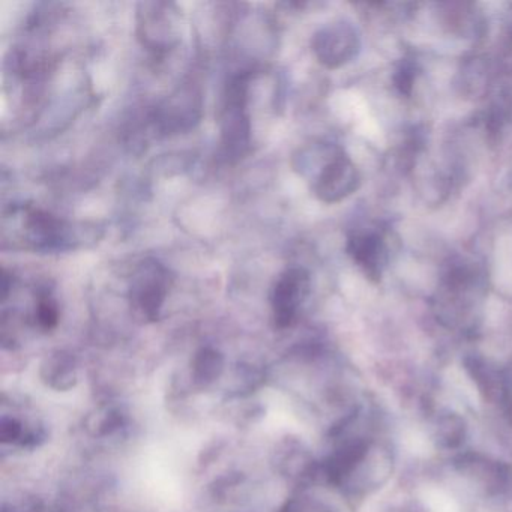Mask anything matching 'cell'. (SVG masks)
I'll return each mask as SVG.
<instances>
[{
	"label": "cell",
	"instance_id": "1",
	"mask_svg": "<svg viewBox=\"0 0 512 512\" xmlns=\"http://www.w3.org/2000/svg\"><path fill=\"white\" fill-rule=\"evenodd\" d=\"M296 169L302 175L313 172V191L323 203H338L352 196L359 185L361 175L349 155L335 145H319L304 149L299 157Z\"/></svg>",
	"mask_w": 512,
	"mask_h": 512
},
{
	"label": "cell",
	"instance_id": "2",
	"mask_svg": "<svg viewBox=\"0 0 512 512\" xmlns=\"http://www.w3.org/2000/svg\"><path fill=\"white\" fill-rule=\"evenodd\" d=\"M4 230L13 229V241L26 250H67L76 241V230L67 221L32 206H16L5 215Z\"/></svg>",
	"mask_w": 512,
	"mask_h": 512
},
{
	"label": "cell",
	"instance_id": "3",
	"mask_svg": "<svg viewBox=\"0 0 512 512\" xmlns=\"http://www.w3.org/2000/svg\"><path fill=\"white\" fill-rule=\"evenodd\" d=\"M248 83L250 76L233 77L224 94L221 109V151L227 161H238L247 154L251 143V124L248 116Z\"/></svg>",
	"mask_w": 512,
	"mask_h": 512
},
{
	"label": "cell",
	"instance_id": "4",
	"mask_svg": "<svg viewBox=\"0 0 512 512\" xmlns=\"http://www.w3.org/2000/svg\"><path fill=\"white\" fill-rule=\"evenodd\" d=\"M179 28L181 17L175 4L145 2L137 8L140 43L155 55H163L179 43Z\"/></svg>",
	"mask_w": 512,
	"mask_h": 512
},
{
	"label": "cell",
	"instance_id": "5",
	"mask_svg": "<svg viewBox=\"0 0 512 512\" xmlns=\"http://www.w3.org/2000/svg\"><path fill=\"white\" fill-rule=\"evenodd\" d=\"M172 286L169 269L157 259L140 262L131 277L130 301L143 316L155 320Z\"/></svg>",
	"mask_w": 512,
	"mask_h": 512
},
{
	"label": "cell",
	"instance_id": "6",
	"mask_svg": "<svg viewBox=\"0 0 512 512\" xmlns=\"http://www.w3.org/2000/svg\"><path fill=\"white\" fill-rule=\"evenodd\" d=\"M311 46L317 61L323 67L335 70L349 64L358 56L361 40L350 23L335 22L317 31Z\"/></svg>",
	"mask_w": 512,
	"mask_h": 512
},
{
	"label": "cell",
	"instance_id": "7",
	"mask_svg": "<svg viewBox=\"0 0 512 512\" xmlns=\"http://www.w3.org/2000/svg\"><path fill=\"white\" fill-rule=\"evenodd\" d=\"M310 283V274L307 269L299 266L286 269L278 277L271 295L272 311H274L277 326L286 328L295 322L299 308L310 292Z\"/></svg>",
	"mask_w": 512,
	"mask_h": 512
},
{
	"label": "cell",
	"instance_id": "8",
	"mask_svg": "<svg viewBox=\"0 0 512 512\" xmlns=\"http://www.w3.org/2000/svg\"><path fill=\"white\" fill-rule=\"evenodd\" d=\"M347 254L370 280L379 281L389 260L388 244L380 230H356L347 238Z\"/></svg>",
	"mask_w": 512,
	"mask_h": 512
},
{
	"label": "cell",
	"instance_id": "9",
	"mask_svg": "<svg viewBox=\"0 0 512 512\" xmlns=\"http://www.w3.org/2000/svg\"><path fill=\"white\" fill-rule=\"evenodd\" d=\"M199 95L191 89H182L170 97L157 113V124L166 134L188 130L199 119L200 104L196 103Z\"/></svg>",
	"mask_w": 512,
	"mask_h": 512
},
{
	"label": "cell",
	"instance_id": "10",
	"mask_svg": "<svg viewBox=\"0 0 512 512\" xmlns=\"http://www.w3.org/2000/svg\"><path fill=\"white\" fill-rule=\"evenodd\" d=\"M35 316H37L38 323L44 329H52L58 325V304H56L55 299H53L49 289H46V287L38 292L37 313H35Z\"/></svg>",
	"mask_w": 512,
	"mask_h": 512
},
{
	"label": "cell",
	"instance_id": "11",
	"mask_svg": "<svg viewBox=\"0 0 512 512\" xmlns=\"http://www.w3.org/2000/svg\"><path fill=\"white\" fill-rule=\"evenodd\" d=\"M416 79V64L404 59L398 70L395 71L394 85L401 95L412 94L413 82Z\"/></svg>",
	"mask_w": 512,
	"mask_h": 512
}]
</instances>
